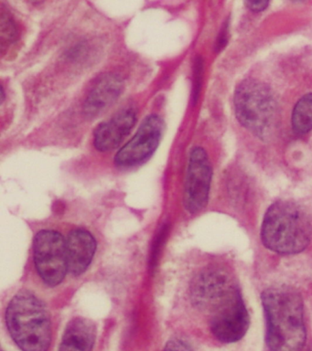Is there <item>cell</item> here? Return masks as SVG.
Returning a JSON list of instances; mask_svg holds the SVG:
<instances>
[{"mask_svg": "<svg viewBox=\"0 0 312 351\" xmlns=\"http://www.w3.org/2000/svg\"><path fill=\"white\" fill-rule=\"evenodd\" d=\"M270 351H300L306 342L302 298L289 287H270L261 295Z\"/></svg>", "mask_w": 312, "mask_h": 351, "instance_id": "obj_1", "label": "cell"}, {"mask_svg": "<svg viewBox=\"0 0 312 351\" xmlns=\"http://www.w3.org/2000/svg\"><path fill=\"white\" fill-rule=\"evenodd\" d=\"M261 239L264 245L276 254H300L312 240L311 217L300 205L279 200L265 213Z\"/></svg>", "mask_w": 312, "mask_h": 351, "instance_id": "obj_2", "label": "cell"}, {"mask_svg": "<svg viewBox=\"0 0 312 351\" xmlns=\"http://www.w3.org/2000/svg\"><path fill=\"white\" fill-rule=\"evenodd\" d=\"M8 329L23 351H47L51 339L50 315L36 296L21 291L12 298L6 311Z\"/></svg>", "mask_w": 312, "mask_h": 351, "instance_id": "obj_3", "label": "cell"}, {"mask_svg": "<svg viewBox=\"0 0 312 351\" xmlns=\"http://www.w3.org/2000/svg\"><path fill=\"white\" fill-rule=\"evenodd\" d=\"M235 109L241 125L260 139H269L278 128V108L273 93L256 80L241 82L235 93Z\"/></svg>", "mask_w": 312, "mask_h": 351, "instance_id": "obj_4", "label": "cell"}, {"mask_svg": "<svg viewBox=\"0 0 312 351\" xmlns=\"http://www.w3.org/2000/svg\"><path fill=\"white\" fill-rule=\"evenodd\" d=\"M194 306L211 317L229 309L242 299L234 279L221 268H209L194 279L191 289Z\"/></svg>", "mask_w": 312, "mask_h": 351, "instance_id": "obj_5", "label": "cell"}, {"mask_svg": "<svg viewBox=\"0 0 312 351\" xmlns=\"http://www.w3.org/2000/svg\"><path fill=\"white\" fill-rule=\"evenodd\" d=\"M38 274L49 287L61 284L68 271L67 241L54 230H40L34 243Z\"/></svg>", "mask_w": 312, "mask_h": 351, "instance_id": "obj_6", "label": "cell"}, {"mask_svg": "<svg viewBox=\"0 0 312 351\" xmlns=\"http://www.w3.org/2000/svg\"><path fill=\"white\" fill-rule=\"evenodd\" d=\"M165 123L158 114H150L139 125L132 138L115 156L117 167L128 169L139 166L152 158L163 137Z\"/></svg>", "mask_w": 312, "mask_h": 351, "instance_id": "obj_7", "label": "cell"}, {"mask_svg": "<svg viewBox=\"0 0 312 351\" xmlns=\"http://www.w3.org/2000/svg\"><path fill=\"white\" fill-rule=\"evenodd\" d=\"M213 167L206 151L196 147L189 156L183 203L189 213H199L206 207L209 199Z\"/></svg>", "mask_w": 312, "mask_h": 351, "instance_id": "obj_8", "label": "cell"}, {"mask_svg": "<svg viewBox=\"0 0 312 351\" xmlns=\"http://www.w3.org/2000/svg\"><path fill=\"white\" fill-rule=\"evenodd\" d=\"M136 121L135 110L122 109L111 119L101 123L94 132V145L99 152H108L119 147L132 130Z\"/></svg>", "mask_w": 312, "mask_h": 351, "instance_id": "obj_9", "label": "cell"}, {"mask_svg": "<svg viewBox=\"0 0 312 351\" xmlns=\"http://www.w3.org/2000/svg\"><path fill=\"white\" fill-rule=\"evenodd\" d=\"M123 80L116 73H105L97 80L84 103V114L94 117L106 111L119 98Z\"/></svg>", "mask_w": 312, "mask_h": 351, "instance_id": "obj_10", "label": "cell"}, {"mask_svg": "<svg viewBox=\"0 0 312 351\" xmlns=\"http://www.w3.org/2000/svg\"><path fill=\"white\" fill-rule=\"evenodd\" d=\"M97 243L89 232L73 230L67 240L68 271L73 276H80L88 268L94 258Z\"/></svg>", "mask_w": 312, "mask_h": 351, "instance_id": "obj_11", "label": "cell"}, {"mask_svg": "<svg viewBox=\"0 0 312 351\" xmlns=\"http://www.w3.org/2000/svg\"><path fill=\"white\" fill-rule=\"evenodd\" d=\"M250 326L245 304L226 315L211 318L210 328L213 336L223 343H235L242 339Z\"/></svg>", "mask_w": 312, "mask_h": 351, "instance_id": "obj_12", "label": "cell"}, {"mask_svg": "<svg viewBox=\"0 0 312 351\" xmlns=\"http://www.w3.org/2000/svg\"><path fill=\"white\" fill-rule=\"evenodd\" d=\"M95 340L94 323L84 317L73 318L65 328L59 351H92Z\"/></svg>", "mask_w": 312, "mask_h": 351, "instance_id": "obj_13", "label": "cell"}, {"mask_svg": "<svg viewBox=\"0 0 312 351\" xmlns=\"http://www.w3.org/2000/svg\"><path fill=\"white\" fill-rule=\"evenodd\" d=\"M292 128L296 134H305L312 130V93L304 95L293 110Z\"/></svg>", "mask_w": 312, "mask_h": 351, "instance_id": "obj_14", "label": "cell"}, {"mask_svg": "<svg viewBox=\"0 0 312 351\" xmlns=\"http://www.w3.org/2000/svg\"><path fill=\"white\" fill-rule=\"evenodd\" d=\"M19 36L17 25L12 14L3 8L0 11V43L1 51H4L8 46L12 45L17 40Z\"/></svg>", "mask_w": 312, "mask_h": 351, "instance_id": "obj_15", "label": "cell"}, {"mask_svg": "<svg viewBox=\"0 0 312 351\" xmlns=\"http://www.w3.org/2000/svg\"><path fill=\"white\" fill-rule=\"evenodd\" d=\"M202 73H204V60L202 58H196L193 69V103L196 104L198 101L200 92H201Z\"/></svg>", "mask_w": 312, "mask_h": 351, "instance_id": "obj_16", "label": "cell"}, {"mask_svg": "<svg viewBox=\"0 0 312 351\" xmlns=\"http://www.w3.org/2000/svg\"><path fill=\"white\" fill-rule=\"evenodd\" d=\"M164 351H191L190 345L182 339H174L167 344Z\"/></svg>", "mask_w": 312, "mask_h": 351, "instance_id": "obj_17", "label": "cell"}, {"mask_svg": "<svg viewBox=\"0 0 312 351\" xmlns=\"http://www.w3.org/2000/svg\"><path fill=\"white\" fill-rule=\"evenodd\" d=\"M267 1H246L245 5L249 8V10L254 11V12H260V11L265 10L268 7Z\"/></svg>", "mask_w": 312, "mask_h": 351, "instance_id": "obj_18", "label": "cell"}, {"mask_svg": "<svg viewBox=\"0 0 312 351\" xmlns=\"http://www.w3.org/2000/svg\"><path fill=\"white\" fill-rule=\"evenodd\" d=\"M5 99V93H4V89L3 87H1V101L3 103Z\"/></svg>", "mask_w": 312, "mask_h": 351, "instance_id": "obj_19", "label": "cell"}]
</instances>
